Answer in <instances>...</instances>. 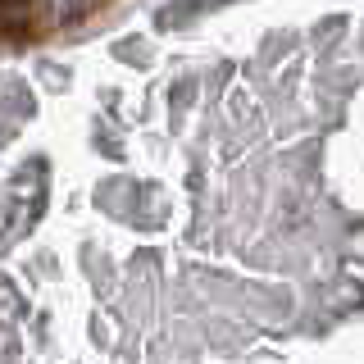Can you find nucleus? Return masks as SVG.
<instances>
[{
    "label": "nucleus",
    "mask_w": 364,
    "mask_h": 364,
    "mask_svg": "<svg viewBox=\"0 0 364 364\" xmlns=\"http://www.w3.org/2000/svg\"><path fill=\"white\" fill-rule=\"evenodd\" d=\"M87 5H91V0H46V9H50V18H55V23H68V18H77Z\"/></svg>",
    "instance_id": "f257e3e1"
}]
</instances>
